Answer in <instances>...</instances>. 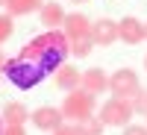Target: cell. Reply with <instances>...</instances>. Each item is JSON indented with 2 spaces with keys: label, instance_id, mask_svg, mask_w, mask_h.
<instances>
[{
  "label": "cell",
  "instance_id": "1",
  "mask_svg": "<svg viewBox=\"0 0 147 135\" xmlns=\"http://www.w3.org/2000/svg\"><path fill=\"white\" fill-rule=\"evenodd\" d=\"M68 53H71L68 35L59 32V30H47L41 35H35L30 44H24L15 59H6L3 77L15 85V88L30 91L41 79H47L50 73H56L62 68Z\"/></svg>",
  "mask_w": 147,
  "mask_h": 135
},
{
  "label": "cell",
  "instance_id": "2",
  "mask_svg": "<svg viewBox=\"0 0 147 135\" xmlns=\"http://www.w3.org/2000/svg\"><path fill=\"white\" fill-rule=\"evenodd\" d=\"M62 115L71 124H82V120L94 118V94H88L85 88L68 91V97L62 100Z\"/></svg>",
  "mask_w": 147,
  "mask_h": 135
},
{
  "label": "cell",
  "instance_id": "3",
  "mask_svg": "<svg viewBox=\"0 0 147 135\" xmlns=\"http://www.w3.org/2000/svg\"><path fill=\"white\" fill-rule=\"evenodd\" d=\"M132 103L129 100H124V97H112V100H106L103 106H100V124L103 126H129V120H132Z\"/></svg>",
  "mask_w": 147,
  "mask_h": 135
},
{
  "label": "cell",
  "instance_id": "4",
  "mask_svg": "<svg viewBox=\"0 0 147 135\" xmlns=\"http://www.w3.org/2000/svg\"><path fill=\"white\" fill-rule=\"evenodd\" d=\"M109 91H112V97H124V100H129V97L138 91V73L132 68L115 71L112 77H109Z\"/></svg>",
  "mask_w": 147,
  "mask_h": 135
},
{
  "label": "cell",
  "instance_id": "5",
  "mask_svg": "<svg viewBox=\"0 0 147 135\" xmlns=\"http://www.w3.org/2000/svg\"><path fill=\"white\" fill-rule=\"evenodd\" d=\"M30 120H32V126L41 129V132H56L65 124V115H62V109H56V106H38L35 112H30Z\"/></svg>",
  "mask_w": 147,
  "mask_h": 135
},
{
  "label": "cell",
  "instance_id": "6",
  "mask_svg": "<svg viewBox=\"0 0 147 135\" xmlns=\"http://www.w3.org/2000/svg\"><path fill=\"white\" fill-rule=\"evenodd\" d=\"M62 32L68 35V44L71 41H80V38H91V21L85 18V15H80V12H74V15L65 18Z\"/></svg>",
  "mask_w": 147,
  "mask_h": 135
},
{
  "label": "cell",
  "instance_id": "7",
  "mask_svg": "<svg viewBox=\"0 0 147 135\" xmlns=\"http://www.w3.org/2000/svg\"><path fill=\"white\" fill-rule=\"evenodd\" d=\"M91 41L100 44V47L115 44V41H118V24H115L112 18H100V21H94V24H91Z\"/></svg>",
  "mask_w": 147,
  "mask_h": 135
},
{
  "label": "cell",
  "instance_id": "8",
  "mask_svg": "<svg viewBox=\"0 0 147 135\" xmlns=\"http://www.w3.org/2000/svg\"><path fill=\"white\" fill-rule=\"evenodd\" d=\"M118 38L124 44H141L144 41V24L138 18H124L118 24Z\"/></svg>",
  "mask_w": 147,
  "mask_h": 135
},
{
  "label": "cell",
  "instance_id": "9",
  "mask_svg": "<svg viewBox=\"0 0 147 135\" xmlns=\"http://www.w3.org/2000/svg\"><path fill=\"white\" fill-rule=\"evenodd\" d=\"M53 82H56V88H62V91H74V88L82 85V73L74 68V65H62V68L53 73Z\"/></svg>",
  "mask_w": 147,
  "mask_h": 135
},
{
  "label": "cell",
  "instance_id": "10",
  "mask_svg": "<svg viewBox=\"0 0 147 135\" xmlns=\"http://www.w3.org/2000/svg\"><path fill=\"white\" fill-rule=\"evenodd\" d=\"M82 88L88 94H100V91H109V77L103 73V68H88L82 73Z\"/></svg>",
  "mask_w": 147,
  "mask_h": 135
},
{
  "label": "cell",
  "instance_id": "11",
  "mask_svg": "<svg viewBox=\"0 0 147 135\" xmlns=\"http://www.w3.org/2000/svg\"><path fill=\"white\" fill-rule=\"evenodd\" d=\"M38 12H41V24H44L47 30H59V27L65 24V18H68L65 9L59 6V3H44Z\"/></svg>",
  "mask_w": 147,
  "mask_h": 135
},
{
  "label": "cell",
  "instance_id": "12",
  "mask_svg": "<svg viewBox=\"0 0 147 135\" xmlns=\"http://www.w3.org/2000/svg\"><path fill=\"white\" fill-rule=\"evenodd\" d=\"M3 120H6V126H24V120H30V109L24 103H6Z\"/></svg>",
  "mask_w": 147,
  "mask_h": 135
},
{
  "label": "cell",
  "instance_id": "13",
  "mask_svg": "<svg viewBox=\"0 0 147 135\" xmlns=\"http://www.w3.org/2000/svg\"><path fill=\"white\" fill-rule=\"evenodd\" d=\"M41 6H44L41 0H6V12L12 18H15V15H30V12L41 9Z\"/></svg>",
  "mask_w": 147,
  "mask_h": 135
},
{
  "label": "cell",
  "instance_id": "14",
  "mask_svg": "<svg viewBox=\"0 0 147 135\" xmlns=\"http://www.w3.org/2000/svg\"><path fill=\"white\" fill-rule=\"evenodd\" d=\"M80 135H103V124H100V118H88V120H82V124H77Z\"/></svg>",
  "mask_w": 147,
  "mask_h": 135
},
{
  "label": "cell",
  "instance_id": "15",
  "mask_svg": "<svg viewBox=\"0 0 147 135\" xmlns=\"http://www.w3.org/2000/svg\"><path fill=\"white\" fill-rule=\"evenodd\" d=\"M91 50H94V41H91V38H80V41H71V53L77 56V59H85V56H88Z\"/></svg>",
  "mask_w": 147,
  "mask_h": 135
},
{
  "label": "cell",
  "instance_id": "16",
  "mask_svg": "<svg viewBox=\"0 0 147 135\" xmlns=\"http://www.w3.org/2000/svg\"><path fill=\"white\" fill-rule=\"evenodd\" d=\"M129 103H132V112H136V115H147V91H136V94H132L129 97Z\"/></svg>",
  "mask_w": 147,
  "mask_h": 135
},
{
  "label": "cell",
  "instance_id": "17",
  "mask_svg": "<svg viewBox=\"0 0 147 135\" xmlns=\"http://www.w3.org/2000/svg\"><path fill=\"white\" fill-rule=\"evenodd\" d=\"M15 32V24H12V15H0V44H6V38Z\"/></svg>",
  "mask_w": 147,
  "mask_h": 135
},
{
  "label": "cell",
  "instance_id": "18",
  "mask_svg": "<svg viewBox=\"0 0 147 135\" xmlns=\"http://www.w3.org/2000/svg\"><path fill=\"white\" fill-rule=\"evenodd\" d=\"M53 135H80V129H77V124H71V126H68V124H62Z\"/></svg>",
  "mask_w": 147,
  "mask_h": 135
},
{
  "label": "cell",
  "instance_id": "19",
  "mask_svg": "<svg viewBox=\"0 0 147 135\" xmlns=\"http://www.w3.org/2000/svg\"><path fill=\"white\" fill-rule=\"evenodd\" d=\"M124 135H147V126H138V124H129V126H124Z\"/></svg>",
  "mask_w": 147,
  "mask_h": 135
},
{
  "label": "cell",
  "instance_id": "20",
  "mask_svg": "<svg viewBox=\"0 0 147 135\" xmlns=\"http://www.w3.org/2000/svg\"><path fill=\"white\" fill-rule=\"evenodd\" d=\"M3 135H27V132H24V126H6Z\"/></svg>",
  "mask_w": 147,
  "mask_h": 135
},
{
  "label": "cell",
  "instance_id": "21",
  "mask_svg": "<svg viewBox=\"0 0 147 135\" xmlns=\"http://www.w3.org/2000/svg\"><path fill=\"white\" fill-rule=\"evenodd\" d=\"M3 65H6V59H3V53H0V73H3Z\"/></svg>",
  "mask_w": 147,
  "mask_h": 135
},
{
  "label": "cell",
  "instance_id": "22",
  "mask_svg": "<svg viewBox=\"0 0 147 135\" xmlns=\"http://www.w3.org/2000/svg\"><path fill=\"white\" fill-rule=\"evenodd\" d=\"M0 135H3V118H0Z\"/></svg>",
  "mask_w": 147,
  "mask_h": 135
},
{
  "label": "cell",
  "instance_id": "23",
  "mask_svg": "<svg viewBox=\"0 0 147 135\" xmlns=\"http://www.w3.org/2000/svg\"><path fill=\"white\" fill-rule=\"evenodd\" d=\"M74 3H88V0H74Z\"/></svg>",
  "mask_w": 147,
  "mask_h": 135
},
{
  "label": "cell",
  "instance_id": "24",
  "mask_svg": "<svg viewBox=\"0 0 147 135\" xmlns=\"http://www.w3.org/2000/svg\"><path fill=\"white\" fill-rule=\"evenodd\" d=\"M0 6H6V0H0Z\"/></svg>",
  "mask_w": 147,
  "mask_h": 135
},
{
  "label": "cell",
  "instance_id": "25",
  "mask_svg": "<svg viewBox=\"0 0 147 135\" xmlns=\"http://www.w3.org/2000/svg\"><path fill=\"white\" fill-rule=\"evenodd\" d=\"M144 68H147V56H144Z\"/></svg>",
  "mask_w": 147,
  "mask_h": 135
},
{
  "label": "cell",
  "instance_id": "26",
  "mask_svg": "<svg viewBox=\"0 0 147 135\" xmlns=\"http://www.w3.org/2000/svg\"><path fill=\"white\" fill-rule=\"evenodd\" d=\"M144 38H147V27H144Z\"/></svg>",
  "mask_w": 147,
  "mask_h": 135
}]
</instances>
